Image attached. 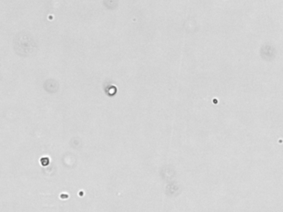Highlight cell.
<instances>
[]
</instances>
